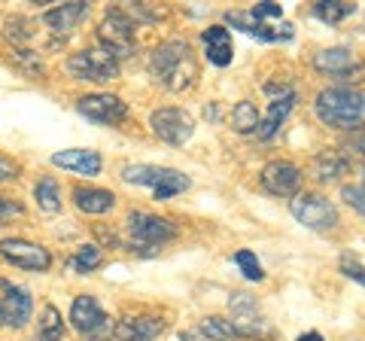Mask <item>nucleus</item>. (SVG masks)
<instances>
[{
  "label": "nucleus",
  "instance_id": "f257e3e1",
  "mask_svg": "<svg viewBox=\"0 0 365 341\" xmlns=\"http://www.w3.org/2000/svg\"><path fill=\"white\" fill-rule=\"evenodd\" d=\"M314 110L323 125L338 131H362L365 128V92L356 86H332L323 88L314 101Z\"/></svg>",
  "mask_w": 365,
  "mask_h": 341
},
{
  "label": "nucleus",
  "instance_id": "f03ea898",
  "mask_svg": "<svg viewBox=\"0 0 365 341\" xmlns=\"http://www.w3.org/2000/svg\"><path fill=\"white\" fill-rule=\"evenodd\" d=\"M150 71L170 92H180V88H186L192 79H195L198 67H195V58H192V49L186 40H168L153 49Z\"/></svg>",
  "mask_w": 365,
  "mask_h": 341
},
{
  "label": "nucleus",
  "instance_id": "7ed1b4c3",
  "mask_svg": "<svg viewBox=\"0 0 365 341\" xmlns=\"http://www.w3.org/2000/svg\"><path fill=\"white\" fill-rule=\"evenodd\" d=\"M125 232H128L131 250H137V253H143V256H153L168 241L177 238V225L165 217H155V213L131 210L128 220H125Z\"/></svg>",
  "mask_w": 365,
  "mask_h": 341
},
{
  "label": "nucleus",
  "instance_id": "20e7f679",
  "mask_svg": "<svg viewBox=\"0 0 365 341\" xmlns=\"http://www.w3.org/2000/svg\"><path fill=\"white\" fill-rule=\"evenodd\" d=\"M289 210L302 225H307L314 232H329L338 225L335 204L323 195H317V192H295L289 198Z\"/></svg>",
  "mask_w": 365,
  "mask_h": 341
},
{
  "label": "nucleus",
  "instance_id": "39448f33",
  "mask_svg": "<svg viewBox=\"0 0 365 341\" xmlns=\"http://www.w3.org/2000/svg\"><path fill=\"white\" fill-rule=\"evenodd\" d=\"M98 40L104 52H110L113 58H131L134 55V21L122 13V9H110L98 28Z\"/></svg>",
  "mask_w": 365,
  "mask_h": 341
},
{
  "label": "nucleus",
  "instance_id": "423d86ee",
  "mask_svg": "<svg viewBox=\"0 0 365 341\" xmlns=\"http://www.w3.org/2000/svg\"><path fill=\"white\" fill-rule=\"evenodd\" d=\"M67 71L76 79H88V83H110L119 76V61L104 49H83L67 58Z\"/></svg>",
  "mask_w": 365,
  "mask_h": 341
},
{
  "label": "nucleus",
  "instance_id": "0eeeda50",
  "mask_svg": "<svg viewBox=\"0 0 365 341\" xmlns=\"http://www.w3.org/2000/svg\"><path fill=\"white\" fill-rule=\"evenodd\" d=\"M71 323L76 332L83 335H91V338H104V335H113V323L110 314L101 308L95 295H76L73 305H71Z\"/></svg>",
  "mask_w": 365,
  "mask_h": 341
},
{
  "label": "nucleus",
  "instance_id": "6e6552de",
  "mask_svg": "<svg viewBox=\"0 0 365 341\" xmlns=\"http://www.w3.org/2000/svg\"><path fill=\"white\" fill-rule=\"evenodd\" d=\"M150 125H153L155 138L170 143V146H182V143L192 138V134H195V122H192L189 113L180 110V107H162V110H155L153 116H150Z\"/></svg>",
  "mask_w": 365,
  "mask_h": 341
},
{
  "label": "nucleus",
  "instance_id": "1a4fd4ad",
  "mask_svg": "<svg viewBox=\"0 0 365 341\" xmlns=\"http://www.w3.org/2000/svg\"><path fill=\"white\" fill-rule=\"evenodd\" d=\"M0 256L21 271H49L52 265L49 250L34 241H25V238H6V241H0Z\"/></svg>",
  "mask_w": 365,
  "mask_h": 341
},
{
  "label": "nucleus",
  "instance_id": "9d476101",
  "mask_svg": "<svg viewBox=\"0 0 365 341\" xmlns=\"http://www.w3.org/2000/svg\"><path fill=\"white\" fill-rule=\"evenodd\" d=\"M232 326L237 329L241 338H268L271 335V323L262 317L259 305L250 299L247 292H235L232 299Z\"/></svg>",
  "mask_w": 365,
  "mask_h": 341
},
{
  "label": "nucleus",
  "instance_id": "9b49d317",
  "mask_svg": "<svg viewBox=\"0 0 365 341\" xmlns=\"http://www.w3.org/2000/svg\"><path fill=\"white\" fill-rule=\"evenodd\" d=\"M76 110L95 125H119L122 119H128V104L119 95H86L76 101Z\"/></svg>",
  "mask_w": 365,
  "mask_h": 341
},
{
  "label": "nucleus",
  "instance_id": "f8f14e48",
  "mask_svg": "<svg viewBox=\"0 0 365 341\" xmlns=\"http://www.w3.org/2000/svg\"><path fill=\"white\" fill-rule=\"evenodd\" d=\"M259 180H262V186H265V192H271V195H295L299 186H302V168L277 158V162H268L265 168H262Z\"/></svg>",
  "mask_w": 365,
  "mask_h": 341
},
{
  "label": "nucleus",
  "instance_id": "ddd939ff",
  "mask_svg": "<svg viewBox=\"0 0 365 341\" xmlns=\"http://www.w3.org/2000/svg\"><path fill=\"white\" fill-rule=\"evenodd\" d=\"M0 287L6 290L4 302H0V305H4V326H9V329L28 326L31 314H34V295H31V290L16 287V283H9V280H0Z\"/></svg>",
  "mask_w": 365,
  "mask_h": 341
},
{
  "label": "nucleus",
  "instance_id": "4468645a",
  "mask_svg": "<svg viewBox=\"0 0 365 341\" xmlns=\"http://www.w3.org/2000/svg\"><path fill=\"white\" fill-rule=\"evenodd\" d=\"M165 332V320L162 317H150V314H140V317H125L113 326V338L116 341H155L162 338Z\"/></svg>",
  "mask_w": 365,
  "mask_h": 341
},
{
  "label": "nucleus",
  "instance_id": "2eb2a0df",
  "mask_svg": "<svg viewBox=\"0 0 365 341\" xmlns=\"http://www.w3.org/2000/svg\"><path fill=\"white\" fill-rule=\"evenodd\" d=\"M52 165L55 168H64V170H73V174H86V177H98L101 168H104V158L95 150H61L52 156Z\"/></svg>",
  "mask_w": 365,
  "mask_h": 341
},
{
  "label": "nucleus",
  "instance_id": "dca6fc26",
  "mask_svg": "<svg viewBox=\"0 0 365 341\" xmlns=\"http://www.w3.org/2000/svg\"><path fill=\"white\" fill-rule=\"evenodd\" d=\"M314 67L319 73H329V76H341V79H347L353 71H359V58L353 55L350 49H323V52H317L314 55Z\"/></svg>",
  "mask_w": 365,
  "mask_h": 341
},
{
  "label": "nucleus",
  "instance_id": "f3484780",
  "mask_svg": "<svg viewBox=\"0 0 365 341\" xmlns=\"http://www.w3.org/2000/svg\"><path fill=\"white\" fill-rule=\"evenodd\" d=\"M201 43H204V52H207V61L216 67H228L235 58V46H232V34L222 25H210L207 31L201 34Z\"/></svg>",
  "mask_w": 365,
  "mask_h": 341
},
{
  "label": "nucleus",
  "instance_id": "a211bd4d",
  "mask_svg": "<svg viewBox=\"0 0 365 341\" xmlns=\"http://www.w3.org/2000/svg\"><path fill=\"white\" fill-rule=\"evenodd\" d=\"M86 16H88V6L79 4V0H73V4H61V6H55V9H46L43 21L55 34H67V31H73Z\"/></svg>",
  "mask_w": 365,
  "mask_h": 341
},
{
  "label": "nucleus",
  "instance_id": "6ab92c4d",
  "mask_svg": "<svg viewBox=\"0 0 365 341\" xmlns=\"http://www.w3.org/2000/svg\"><path fill=\"white\" fill-rule=\"evenodd\" d=\"M292 107H295V95H292V92H283V95L274 98L271 107H268V113H265V119H262V125H259V138H262V141H271L274 134L280 131V125L287 122V116L292 113Z\"/></svg>",
  "mask_w": 365,
  "mask_h": 341
},
{
  "label": "nucleus",
  "instance_id": "aec40b11",
  "mask_svg": "<svg viewBox=\"0 0 365 341\" xmlns=\"http://www.w3.org/2000/svg\"><path fill=\"white\" fill-rule=\"evenodd\" d=\"M73 204L83 213H107L116 204V195L110 189H95V186H76L73 189Z\"/></svg>",
  "mask_w": 365,
  "mask_h": 341
},
{
  "label": "nucleus",
  "instance_id": "412c9836",
  "mask_svg": "<svg viewBox=\"0 0 365 341\" xmlns=\"http://www.w3.org/2000/svg\"><path fill=\"white\" fill-rule=\"evenodd\" d=\"M189 189V177L186 174H180V170L174 168H162L158 170V180L153 183V195L158 201H168V198H174L180 195V192H186Z\"/></svg>",
  "mask_w": 365,
  "mask_h": 341
},
{
  "label": "nucleus",
  "instance_id": "4be33fe9",
  "mask_svg": "<svg viewBox=\"0 0 365 341\" xmlns=\"http://www.w3.org/2000/svg\"><path fill=\"white\" fill-rule=\"evenodd\" d=\"M344 170H347V158L338 150H326L323 156H317V162H314V174H317L319 183H332V180H338Z\"/></svg>",
  "mask_w": 365,
  "mask_h": 341
},
{
  "label": "nucleus",
  "instance_id": "5701e85b",
  "mask_svg": "<svg viewBox=\"0 0 365 341\" xmlns=\"http://www.w3.org/2000/svg\"><path fill=\"white\" fill-rule=\"evenodd\" d=\"M34 198L46 213H58L61 210V183L55 177H43L34 186Z\"/></svg>",
  "mask_w": 365,
  "mask_h": 341
},
{
  "label": "nucleus",
  "instance_id": "b1692460",
  "mask_svg": "<svg viewBox=\"0 0 365 341\" xmlns=\"http://www.w3.org/2000/svg\"><path fill=\"white\" fill-rule=\"evenodd\" d=\"M353 13H356V4H347V0H319V4H314V16L326 25H338Z\"/></svg>",
  "mask_w": 365,
  "mask_h": 341
},
{
  "label": "nucleus",
  "instance_id": "393cba45",
  "mask_svg": "<svg viewBox=\"0 0 365 341\" xmlns=\"http://www.w3.org/2000/svg\"><path fill=\"white\" fill-rule=\"evenodd\" d=\"M34 341H64V323H61V311L55 305H46L43 308V320L37 329V338Z\"/></svg>",
  "mask_w": 365,
  "mask_h": 341
},
{
  "label": "nucleus",
  "instance_id": "a878e982",
  "mask_svg": "<svg viewBox=\"0 0 365 341\" xmlns=\"http://www.w3.org/2000/svg\"><path fill=\"white\" fill-rule=\"evenodd\" d=\"M198 332L207 338V341H232V338H241L237 335V329L232 326V320H225V317H204Z\"/></svg>",
  "mask_w": 365,
  "mask_h": 341
},
{
  "label": "nucleus",
  "instance_id": "bb28decb",
  "mask_svg": "<svg viewBox=\"0 0 365 341\" xmlns=\"http://www.w3.org/2000/svg\"><path fill=\"white\" fill-rule=\"evenodd\" d=\"M232 125H235V131H241V134L259 131V110H256V104H250V101H237L235 110H232Z\"/></svg>",
  "mask_w": 365,
  "mask_h": 341
},
{
  "label": "nucleus",
  "instance_id": "cd10ccee",
  "mask_svg": "<svg viewBox=\"0 0 365 341\" xmlns=\"http://www.w3.org/2000/svg\"><path fill=\"white\" fill-rule=\"evenodd\" d=\"M101 263H104V253H101L95 244H86L71 256V271H76V275H88V271H95Z\"/></svg>",
  "mask_w": 365,
  "mask_h": 341
},
{
  "label": "nucleus",
  "instance_id": "c85d7f7f",
  "mask_svg": "<svg viewBox=\"0 0 365 341\" xmlns=\"http://www.w3.org/2000/svg\"><path fill=\"white\" fill-rule=\"evenodd\" d=\"M235 263H237V268L244 271L247 280H262V278H265V271H262V263L256 259V253H250V250H237V253H235Z\"/></svg>",
  "mask_w": 365,
  "mask_h": 341
},
{
  "label": "nucleus",
  "instance_id": "c756f323",
  "mask_svg": "<svg viewBox=\"0 0 365 341\" xmlns=\"http://www.w3.org/2000/svg\"><path fill=\"white\" fill-rule=\"evenodd\" d=\"M6 37L13 40V43H25L31 40V28H28V19H21V16H13L6 21Z\"/></svg>",
  "mask_w": 365,
  "mask_h": 341
},
{
  "label": "nucleus",
  "instance_id": "7c9ffc66",
  "mask_svg": "<svg viewBox=\"0 0 365 341\" xmlns=\"http://www.w3.org/2000/svg\"><path fill=\"white\" fill-rule=\"evenodd\" d=\"M250 16H253L256 21H268V19H277L283 16V6L280 4H271V0H265V4H256L253 9H250Z\"/></svg>",
  "mask_w": 365,
  "mask_h": 341
},
{
  "label": "nucleus",
  "instance_id": "2f4dec72",
  "mask_svg": "<svg viewBox=\"0 0 365 341\" xmlns=\"http://www.w3.org/2000/svg\"><path fill=\"white\" fill-rule=\"evenodd\" d=\"M341 195H344V201L350 204L353 210H359L362 217H365V186H344Z\"/></svg>",
  "mask_w": 365,
  "mask_h": 341
},
{
  "label": "nucleus",
  "instance_id": "473e14b6",
  "mask_svg": "<svg viewBox=\"0 0 365 341\" xmlns=\"http://www.w3.org/2000/svg\"><path fill=\"white\" fill-rule=\"evenodd\" d=\"M21 213H25V208L19 201H13L9 195H0V225H6V220L21 217Z\"/></svg>",
  "mask_w": 365,
  "mask_h": 341
},
{
  "label": "nucleus",
  "instance_id": "72a5a7b5",
  "mask_svg": "<svg viewBox=\"0 0 365 341\" xmlns=\"http://www.w3.org/2000/svg\"><path fill=\"white\" fill-rule=\"evenodd\" d=\"M341 271H344V278L356 280V283H362V287H365V265H359L353 256H344V259H341Z\"/></svg>",
  "mask_w": 365,
  "mask_h": 341
},
{
  "label": "nucleus",
  "instance_id": "f704fd0d",
  "mask_svg": "<svg viewBox=\"0 0 365 341\" xmlns=\"http://www.w3.org/2000/svg\"><path fill=\"white\" fill-rule=\"evenodd\" d=\"M19 177V162H13L9 156L0 153V183H6V180H16Z\"/></svg>",
  "mask_w": 365,
  "mask_h": 341
},
{
  "label": "nucleus",
  "instance_id": "c9c22d12",
  "mask_svg": "<svg viewBox=\"0 0 365 341\" xmlns=\"http://www.w3.org/2000/svg\"><path fill=\"white\" fill-rule=\"evenodd\" d=\"M299 341H323L319 332H307V335H299Z\"/></svg>",
  "mask_w": 365,
  "mask_h": 341
},
{
  "label": "nucleus",
  "instance_id": "e433bc0d",
  "mask_svg": "<svg viewBox=\"0 0 365 341\" xmlns=\"http://www.w3.org/2000/svg\"><path fill=\"white\" fill-rule=\"evenodd\" d=\"M0 326H4V305H0Z\"/></svg>",
  "mask_w": 365,
  "mask_h": 341
},
{
  "label": "nucleus",
  "instance_id": "4c0bfd02",
  "mask_svg": "<svg viewBox=\"0 0 365 341\" xmlns=\"http://www.w3.org/2000/svg\"><path fill=\"white\" fill-rule=\"evenodd\" d=\"M362 174H365V165H362Z\"/></svg>",
  "mask_w": 365,
  "mask_h": 341
}]
</instances>
